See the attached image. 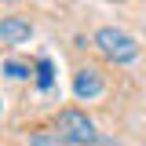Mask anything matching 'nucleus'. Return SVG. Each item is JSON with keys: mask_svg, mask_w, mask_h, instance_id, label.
<instances>
[{"mask_svg": "<svg viewBox=\"0 0 146 146\" xmlns=\"http://www.w3.org/2000/svg\"><path fill=\"white\" fill-rule=\"evenodd\" d=\"M95 48L106 55L110 62H117V66L139 58V44H135V36L124 33V29H117V26H102V29L95 33Z\"/></svg>", "mask_w": 146, "mask_h": 146, "instance_id": "f257e3e1", "label": "nucleus"}, {"mask_svg": "<svg viewBox=\"0 0 146 146\" xmlns=\"http://www.w3.org/2000/svg\"><path fill=\"white\" fill-rule=\"evenodd\" d=\"M55 131H58V139L66 146H91V143H99L95 124L88 121V113H80V110H62V113L55 117Z\"/></svg>", "mask_w": 146, "mask_h": 146, "instance_id": "f03ea898", "label": "nucleus"}, {"mask_svg": "<svg viewBox=\"0 0 146 146\" xmlns=\"http://www.w3.org/2000/svg\"><path fill=\"white\" fill-rule=\"evenodd\" d=\"M106 91V84H102V73L91 70V66H84V70L73 73V95L80 99V102H91V99H99Z\"/></svg>", "mask_w": 146, "mask_h": 146, "instance_id": "7ed1b4c3", "label": "nucleus"}, {"mask_svg": "<svg viewBox=\"0 0 146 146\" xmlns=\"http://www.w3.org/2000/svg\"><path fill=\"white\" fill-rule=\"evenodd\" d=\"M29 36H33V26L26 18H18V15L0 18V44H26Z\"/></svg>", "mask_w": 146, "mask_h": 146, "instance_id": "20e7f679", "label": "nucleus"}, {"mask_svg": "<svg viewBox=\"0 0 146 146\" xmlns=\"http://www.w3.org/2000/svg\"><path fill=\"white\" fill-rule=\"evenodd\" d=\"M33 73H36V88H40V91H48V88L55 84V66H51V58H40Z\"/></svg>", "mask_w": 146, "mask_h": 146, "instance_id": "39448f33", "label": "nucleus"}, {"mask_svg": "<svg viewBox=\"0 0 146 146\" xmlns=\"http://www.w3.org/2000/svg\"><path fill=\"white\" fill-rule=\"evenodd\" d=\"M4 73H7V77H11V80H26V77H29V66H26V62H18V58H7V62H4Z\"/></svg>", "mask_w": 146, "mask_h": 146, "instance_id": "423d86ee", "label": "nucleus"}, {"mask_svg": "<svg viewBox=\"0 0 146 146\" xmlns=\"http://www.w3.org/2000/svg\"><path fill=\"white\" fill-rule=\"evenodd\" d=\"M29 146H66L58 135H48V131H36L33 139H29Z\"/></svg>", "mask_w": 146, "mask_h": 146, "instance_id": "0eeeda50", "label": "nucleus"}]
</instances>
